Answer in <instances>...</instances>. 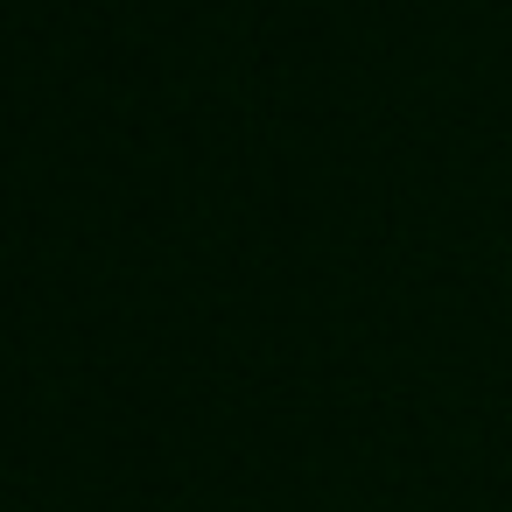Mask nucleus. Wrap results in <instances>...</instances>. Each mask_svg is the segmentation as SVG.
Returning <instances> with one entry per match:
<instances>
[]
</instances>
